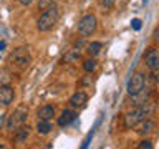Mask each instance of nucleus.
Wrapping results in <instances>:
<instances>
[{"label": "nucleus", "instance_id": "nucleus-15", "mask_svg": "<svg viewBox=\"0 0 159 149\" xmlns=\"http://www.w3.org/2000/svg\"><path fill=\"white\" fill-rule=\"evenodd\" d=\"M101 48H103V43L101 42H91L86 47V52H88L89 56H96V55L101 52Z\"/></svg>", "mask_w": 159, "mask_h": 149}, {"label": "nucleus", "instance_id": "nucleus-14", "mask_svg": "<svg viewBox=\"0 0 159 149\" xmlns=\"http://www.w3.org/2000/svg\"><path fill=\"white\" fill-rule=\"evenodd\" d=\"M50 131H52V123H50L48 119H38V123H37V133L42 134V136H45V134H48Z\"/></svg>", "mask_w": 159, "mask_h": 149}, {"label": "nucleus", "instance_id": "nucleus-23", "mask_svg": "<svg viewBox=\"0 0 159 149\" xmlns=\"http://www.w3.org/2000/svg\"><path fill=\"white\" fill-rule=\"evenodd\" d=\"M141 23H143V22H141V20H139V18H134L133 22H131V27H133L134 30H141V27H143Z\"/></svg>", "mask_w": 159, "mask_h": 149}, {"label": "nucleus", "instance_id": "nucleus-16", "mask_svg": "<svg viewBox=\"0 0 159 149\" xmlns=\"http://www.w3.org/2000/svg\"><path fill=\"white\" fill-rule=\"evenodd\" d=\"M83 68H84V71L93 73L94 70H96V60H94V56L88 58V60H84V61H83Z\"/></svg>", "mask_w": 159, "mask_h": 149}, {"label": "nucleus", "instance_id": "nucleus-2", "mask_svg": "<svg viewBox=\"0 0 159 149\" xmlns=\"http://www.w3.org/2000/svg\"><path fill=\"white\" fill-rule=\"evenodd\" d=\"M8 61L15 65V66H18V68H28L30 66V63H32V55H30L28 52V48H25V47H18V48H15L12 53H10V56H8Z\"/></svg>", "mask_w": 159, "mask_h": 149}, {"label": "nucleus", "instance_id": "nucleus-6", "mask_svg": "<svg viewBox=\"0 0 159 149\" xmlns=\"http://www.w3.org/2000/svg\"><path fill=\"white\" fill-rule=\"evenodd\" d=\"M144 84H146V78H144L143 73H134L128 81V93L131 96H138L139 93L144 89Z\"/></svg>", "mask_w": 159, "mask_h": 149}, {"label": "nucleus", "instance_id": "nucleus-26", "mask_svg": "<svg viewBox=\"0 0 159 149\" xmlns=\"http://www.w3.org/2000/svg\"><path fill=\"white\" fill-rule=\"evenodd\" d=\"M5 47H7V43H5V42H0V52H2Z\"/></svg>", "mask_w": 159, "mask_h": 149}, {"label": "nucleus", "instance_id": "nucleus-4", "mask_svg": "<svg viewBox=\"0 0 159 149\" xmlns=\"http://www.w3.org/2000/svg\"><path fill=\"white\" fill-rule=\"evenodd\" d=\"M27 118H28V111H27V108H17L15 111L8 116L7 119V129L10 133H13V131H17V129L20 126H23L25 123H27Z\"/></svg>", "mask_w": 159, "mask_h": 149}, {"label": "nucleus", "instance_id": "nucleus-21", "mask_svg": "<svg viewBox=\"0 0 159 149\" xmlns=\"http://www.w3.org/2000/svg\"><path fill=\"white\" fill-rule=\"evenodd\" d=\"M99 3H101L104 8H113V5L116 3V0H99Z\"/></svg>", "mask_w": 159, "mask_h": 149}, {"label": "nucleus", "instance_id": "nucleus-1", "mask_svg": "<svg viewBox=\"0 0 159 149\" xmlns=\"http://www.w3.org/2000/svg\"><path fill=\"white\" fill-rule=\"evenodd\" d=\"M58 18H60V10L55 7V5H52V7H48L42 15H40V18L37 22V28L40 32H50V30L57 25Z\"/></svg>", "mask_w": 159, "mask_h": 149}, {"label": "nucleus", "instance_id": "nucleus-18", "mask_svg": "<svg viewBox=\"0 0 159 149\" xmlns=\"http://www.w3.org/2000/svg\"><path fill=\"white\" fill-rule=\"evenodd\" d=\"M78 58H80V52H78V50H75V48L70 50V53L65 56V60H66V61H76Z\"/></svg>", "mask_w": 159, "mask_h": 149}, {"label": "nucleus", "instance_id": "nucleus-3", "mask_svg": "<svg viewBox=\"0 0 159 149\" xmlns=\"http://www.w3.org/2000/svg\"><path fill=\"white\" fill-rule=\"evenodd\" d=\"M149 109L146 106H141V108H134V109H129V111L124 114V128L131 129V128H136L139 123L143 121L144 118L148 116Z\"/></svg>", "mask_w": 159, "mask_h": 149}, {"label": "nucleus", "instance_id": "nucleus-28", "mask_svg": "<svg viewBox=\"0 0 159 149\" xmlns=\"http://www.w3.org/2000/svg\"><path fill=\"white\" fill-rule=\"evenodd\" d=\"M143 2H144V3H146V2H148V0H143Z\"/></svg>", "mask_w": 159, "mask_h": 149}, {"label": "nucleus", "instance_id": "nucleus-10", "mask_svg": "<svg viewBox=\"0 0 159 149\" xmlns=\"http://www.w3.org/2000/svg\"><path fill=\"white\" fill-rule=\"evenodd\" d=\"M86 103H88V94L84 91H76L71 98H70V104H71L73 108H84Z\"/></svg>", "mask_w": 159, "mask_h": 149}, {"label": "nucleus", "instance_id": "nucleus-25", "mask_svg": "<svg viewBox=\"0 0 159 149\" xmlns=\"http://www.w3.org/2000/svg\"><path fill=\"white\" fill-rule=\"evenodd\" d=\"M18 2L22 3V5H30V3L33 2V0H18Z\"/></svg>", "mask_w": 159, "mask_h": 149}, {"label": "nucleus", "instance_id": "nucleus-27", "mask_svg": "<svg viewBox=\"0 0 159 149\" xmlns=\"http://www.w3.org/2000/svg\"><path fill=\"white\" fill-rule=\"evenodd\" d=\"M3 147H5V146H3V144H0V149H3Z\"/></svg>", "mask_w": 159, "mask_h": 149}, {"label": "nucleus", "instance_id": "nucleus-8", "mask_svg": "<svg viewBox=\"0 0 159 149\" xmlns=\"http://www.w3.org/2000/svg\"><path fill=\"white\" fill-rule=\"evenodd\" d=\"M15 99V89L10 84H0V104L8 106Z\"/></svg>", "mask_w": 159, "mask_h": 149}, {"label": "nucleus", "instance_id": "nucleus-11", "mask_svg": "<svg viewBox=\"0 0 159 149\" xmlns=\"http://www.w3.org/2000/svg\"><path fill=\"white\" fill-rule=\"evenodd\" d=\"M154 129H156V123H154L152 119H146V121L143 119V121L139 123V129H138V133L144 136V134H151V133L154 131Z\"/></svg>", "mask_w": 159, "mask_h": 149}, {"label": "nucleus", "instance_id": "nucleus-24", "mask_svg": "<svg viewBox=\"0 0 159 149\" xmlns=\"http://www.w3.org/2000/svg\"><path fill=\"white\" fill-rule=\"evenodd\" d=\"M3 121H5V114L0 111V129H2V126H3Z\"/></svg>", "mask_w": 159, "mask_h": 149}, {"label": "nucleus", "instance_id": "nucleus-17", "mask_svg": "<svg viewBox=\"0 0 159 149\" xmlns=\"http://www.w3.org/2000/svg\"><path fill=\"white\" fill-rule=\"evenodd\" d=\"M10 81H12L10 71L8 70H2V71H0V84H10Z\"/></svg>", "mask_w": 159, "mask_h": 149}, {"label": "nucleus", "instance_id": "nucleus-5", "mask_svg": "<svg viewBox=\"0 0 159 149\" xmlns=\"http://www.w3.org/2000/svg\"><path fill=\"white\" fill-rule=\"evenodd\" d=\"M96 30V17L94 15H84L78 23V33L81 37H89Z\"/></svg>", "mask_w": 159, "mask_h": 149}, {"label": "nucleus", "instance_id": "nucleus-19", "mask_svg": "<svg viewBox=\"0 0 159 149\" xmlns=\"http://www.w3.org/2000/svg\"><path fill=\"white\" fill-rule=\"evenodd\" d=\"M55 0H38V8L40 10H47L48 7H52Z\"/></svg>", "mask_w": 159, "mask_h": 149}, {"label": "nucleus", "instance_id": "nucleus-7", "mask_svg": "<svg viewBox=\"0 0 159 149\" xmlns=\"http://www.w3.org/2000/svg\"><path fill=\"white\" fill-rule=\"evenodd\" d=\"M144 63L151 70L152 73H156L159 70V50L157 48H149L146 55H144Z\"/></svg>", "mask_w": 159, "mask_h": 149}, {"label": "nucleus", "instance_id": "nucleus-22", "mask_svg": "<svg viewBox=\"0 0 159 149\" xmlns=\"http://www.w3.org/2000/svg\"><path fill=\"white\" fill-rule=\"evenodd\" d=\"M83 47H84V37H83L81 40H76V42H75V45H73V48L78 50V52H80V50H81Z\"/></svg>", "mask_w": 159, "mask_h": 149}, {"label": "nucleus", "instance_id": "nucleus-20", "mask_svg": "<svg viewBox=\"0 0 159 149\" xmlns=\"http://www.w3.org/2000/svg\"><path fill=\"white\" fill-rule=\"evenodd\" d=\"M138 147H139V149H152V142L149 141V139H144V141L139 142Z\"/></svg>", "mask_w": 159, "mask_h": 149}, {"label": "nucleus", "instance_id": "nucleus-9", "mask_svg": "<svg viewBox=\"0 0 159 149\" xmlns=\"http://www.w3.org/2000/svg\"><path fill=\"white\" fill-rule=\"evenodd\" d=\"M76 118H78V114H76V111H73V109H63L61 111V114L58 116V126H61V128H65V126H70L73 121H76Z\"/></svg>", "mask_w": 159, "mask_h": 149}, {"label": "nucleus", "instance_id": "nucleus-12", "mask_svg": "<svg viewBox=\"0 0 159 149\" xmlns=\"http://www.w3.org/2000/svg\"><path fill=\"white\" fill-rule=\"evenodd\" d=\"M30 136V128L28 126H20L17 131H13V139H15V142H23V141H27V138Z\"/></svg>", "mask_w": 159, "mask_h": 149}, {"label": "nucleus", "instance_id": "nucleus-13", "mask_svg": "<svg viewBox=\"0 0 159 149\" xmlns=\"http://www.w3.org/2000/svg\"><path fill=\"white\" fill-rule=\"evenodd\" d=\"M37 116H38V119H52L53 116H55V108L53 106H50V104H47V106H42L37 111Z\"/></svg>", "mask_w": 159, "mask_h": 149}]
</instances>
